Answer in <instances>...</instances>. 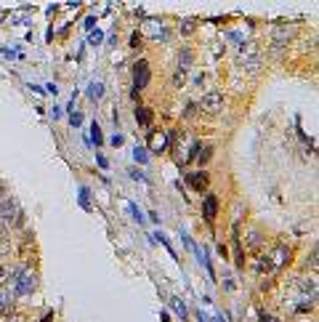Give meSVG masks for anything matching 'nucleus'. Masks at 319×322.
<instances>
[{"label": "nucleus", "instance_id": "1", "mask_svg": "<svg viewBox=\"0 0 319 322\" xmlns=\"http://www.w3.org/2000/svg\"><path fill=\"white\" fill-rule=\"evenodd\" d=\"M0 224H3L5 229H19L24 226V211H21V205L16 197L5 195L3 200H0Z\"/></svg>", "mask_w": 319, "mask_h": 322}, {"label": "nucleus", "instance_id": "29", "mask_svg": "<svg viewBox=\"0 0 319 322\" xmlns=\"http://www.w3.org/2000/svg\"><path fill=\"white\" fill-rule=\"evenodd\" d=\"M5 234H8V229H5L3 224H0V242H3V240H5Z\"/></svg>", "mask_w": 319, "mask_h": 322}, {"label": "nucleus", "instance_id": "15", "mask_svg": "<svg viewBox=\"0 0 319 322\" xmlns=\"http://www.w3.org/2000/svg\"><path fill=\"white\" fill-rule=\"evenodd\" d=\"M170 306H173L176 314H181V322H186V317H189V314H186V306H184L181 298H170Z\"/></svg>", "mask_w": 319, "mask_h": 322}, {"label": "nucleus", "instance_id": "22", "mask_svg": "<svg viewBox=\"0 0 319 322\" xmlns=\"http://www.w3.org/2000/svg\"><path fill=\"white\" fill-rule=\"evenodd\" d=\"M184 117H197V104H186V109H184Z\"/></svg>", "mask_w": 319, "mask_h": 322}, {"label": "nucleus", "instance_id": "3", "mask_svg": "<svg viewBox=\"0 0 319 322\" xmlns=\"http://www.w3.org/2000/svg\"><path fill=\"white\" fill-rule=\"evenodd\" d=\"M200 107H202L208 114H218V112L223 109V94H221V91H215V88H210L208 94L202 96Z\"/></svg>", "mask_w": 319, "mask_h": 322}, {"label": "nucleus", "instance_id": "31", "mask_svg": "<svg viewBox=\"0 0 319 322\" xmlns=\"http://www.w3.org/2000/svg\"><path fill=\"white\" fill-rule=\"evenodd\" d=\"M3 197H5V184L0 181V200H3Z\"/></svg>", "mask_w": 319, "mask_h": 322}, {"label": "nucleus", "instance_id": "9", "mask_svg": "<svg viewBox=\"0 0 319 322\" xmlns=\"http://www.w3.org/2000/svg\"><path fill=\"white\" fill-rule=\"evenodd\" d=\"M152 120H154V112L149 109V107H138V109H136V122H138V125L149 128Z\"/></svg>", "mask_w": 319, "mask_h": 322}, {"label": "nucleus", "instance_id": "6", "mask_svg": "<svg viewBox=\"0 0 319 322\" xmlns=\"http://www.w3.org/2000/svg\"><path fill=\"white\" fill-rule=\"evenodd\" d=\"M165 149H168V131H152L149 152H165Z\"/></svg>", "mask_w": 319, "mask_h": 322}, {"label": "nucleus", "instance_id": "16", "mask_svg": "<svg viewBox=\"0 0 319 322\" xmlns=\"http://www.w3.org/2000/svg\"><path fill=\"white\" fill-rule=\"evenodd\" d=\"M301 290H303V293H311V296H314V293H317V280H314V277L303 280V282H301Z\"/></svg>", "mask_w": 319, "mask_h": 322}, {"label": "nucleus", "instance_id": "25", "mask_svg": "<svg viewBox=\"0 0 319 322\" xmlns=\"http://www.w3.org/2000/svg\"><path fill=\"white\" fill-rule=\"evenodd\" d=\"M53 320H56V317H53V312H45L40 322H53Z\"/></svg>", "mask_w": 319, "mask_h": 322}, {"label": "nucleus", "instance_id": "26", "mask_svg": "<svg viewBox=\"0 0 319 322\" xmlns=\"http://www.w3.org/2000/svg\"><path fill=\"white\" fill-rule=\"evenodd\" d=\"M261 322H279V320L271 317V314H261Z\"/></svg>", "mask_w": 319, "mask_h": 322}, {"label": "nucleus", "instance_id": "23", "mask_svg": "<svg viewBox=\"0 0 319 322\" xmlns=\"http://www.w3.org/2000/svg\"><path fill=\"white\" fill-rule=\"evenodd\" d=\"M181 32H184V35H189V32H194V19H186V21H184Z\"/></svg>", "mask_w": 319, "mask_h": 322}, {"label": "nucleus", "instance_id": "20", "mask_svg": "<svg viewBox=\"0 0 319 322\" xmlns=\"http://www.w3.org/2000/svg\"><path fill=\"white\" fill-rule=\"evenodd\" d=\"M133 157H136V163H141V165L146 163V160H149V155H146L144 147H136V149H133Z\"/></svg>", "mask_w": 319, "mask_h": 322}, {"label": "nucleus", "instance_id": "8", "mask_svg": "<svg viewBox=\"0 0 319 322\" xmlns=\"http://www.w3.org/2000/svg\"><path fill=\"white\" fill-rule=\"evenodd\" d=\"M189 184H192L197 192H205V189H208V173H205V171L189 173Z\"/></svg>", "mask_w": 319, "mask_h": 322}, {"label": "nucleus", "instance_id": "17", "mask_svg": "<svg viewBox=\"0 0 319 322\" xmlns=\"http://www.w3.org/2000/svg\"><path fill=\"white\" fill-rule=\"evenodd\" d=\"M88 94H91V99H96V102H99V99L104 96V86H101V83H91V91H88Z\"/></svg>", "mask_w": 319, "mask_h": 322}, {"label": "nucleus", "instance_id": "28", "mask_svg": "<svg viewBox=\"0 0 319 322\" xmlns=\"http://www.w3.org/2000/svg\"><path fill=\"white\" fill-rule=\"evenodd\" d=\"M91 43H93V45H99V43H101V32H96V35H91Z\"/></svg>", "mask_w": 319, "mask_h": 322}, {"label": "nucleus", "instance_id": "4", "mask_svg": "<svg viewBox=\"0 0 319 322\" xmlns=\"http://www.w3.org/2000/svg\"><path fill=\"white\" fill-rule=\"evenodd\" d=\"M239 64H247L250 70H258L261 61H258V48H255V43H245L242 48H239Z\"/></svg>", "mask_w": 319, "mask_h": 322}, {"label": "nucleus", "instance_id": "2", "mask_svg": "<svg viewBox=\"0 0 319 322\" xmlns=\"http://www.w3.org/2000/svg\"><path fill=\"white\" fill-rule=\"evenodd\" d=\"M149 80H152L149 61H146V59H138L136 64H133V86H136V91H144L146 86H149Z\"/></svg>", "mask_w": 319, "mask_h": 322}, {"label": "nucleus", "instance_id": "21", "mask_svg": "<svg viewBox=\"0 0 319 322\" xmlns=\"http://www.w3.org/2000/svg\"><path fill=\"white\" fill-rule=\"evenodd\" d=\"M184 80H186V70H176V75H173V86H176V88H181V86H184Z\"/></svg>", "mask_w": 319, "mask_h": 322}, {"label": "nucleus", "instance_id": "5", "mask_svg": "<svg viewBox=\"0 0 319 322\" xmlns=\"http://www.w3.org/2000/svg\"><path fill=\"white\" fill-rule=\"evenodd\" d=\"M266 258H269V264H271V272H274V269H279L282 264L290 261V248H287V245H277V248L271 250Z\"/></svg>", "mask_w": 319, "mask_h": 322}, {"label": "nucleus", "instance_id": "13", "mask_svg": "<svg viewBox=\"0 0 319 322\" xmlns=\"http://www.w3.org/2000/svg\"><path fill=\"white\" fill-rule=\"evenodd\" d=\"M261 242H263L261 232H255V229H253V232L247 234V248H250V250H258V248H261Z\"/></svg>", "mask_w": 319, "mask_h": 322}, {"label": "nucleus", "instance_id": "12", "mask_svg": "<svg viewBox=\"0 0 319 322\" xmlns=\"http://www.w3.org/2000/svg\"><path fill=\"white\" fill-rule=\"evenodd\" d=\"M192 51L189 48H184L181 51V56H178V70H189V67H192Z\"/></svg>", "mask_w": 319, "mask_h": 322}, {"label": "nucleus", "instance_id": "14", "mask_svg": "<svg viewBox=\"0 0 319 322\" xmlns=\"http://www.w3.org/2000/svg\"><path fill=\"white\" fill-rule=\"evenodd\" d=\"M253 269H255V274H266V272H271V264H269V258H266V256H261L258 261L253 264Z\"/></svg>", "mask_w": 319, "mask_h": 322}, {"label": "nucleus", "instance_id": "30", "mask_svg": "<svg viewBox=\"0 0 319 322\" xmlns=\"http://www.w3.org/2000/svg\"><path fill=\"white\" fill-rule=\"evenodd\" d=\"M5 282V269H3V264H0V285Z\"/></svg>", "mask_w": 319, "mask_h": 322}, {"label": "nucleus", "instance_id": "11", "mask_svg": "<svg viewBox=\"0 0 319 322\" xmlns=\"http://www.w3.org/2000/svg\"><path fill=\"white\" fill-rule=\"evenodd\" d=\"M210 157H213V147H197V155H194V160H197L200 165H205Z\"/></svg>", "mask_w": 319, "mask_h": 322}, {"label": "nucleus", "instance_id": "19", "mask_svg": "<svg viewBox=\"0 0 319 322\" xmlns=\"http://www.w3.org/2000/svg\"><path fill=\"white\" fill-rule=\"evenodd\" d=\"M5 322H27V314H21V312H8V314H5Z\"/></svg>", "mask_w": 319, "mask_h": 322}, {"label": "nucleus", "instance_id": "24", "mask_svg": "<svg viewBox=\"0 0 319 322\" xmlns=\"http://www.w3.org/2000/svg\"><path fill=\"white\" fill-rule=\"evenodd\" d=\"M130 48H141V35H138V32L130 35Z\"/></svg>", "mask_w": 319, "mask_h": 322}, {"label": "nucleus", "instance_id": "18", "mask_svg": "<svg viewBox=\"0 0 319 322\" xmlns=\"http://www.w3.org/2000/svg\"><path fill=\"white\" fill-rule=\"evenodd\" d=\"M91 139L96 141V147H99V144H104V136H101V128L96 125V122L91 125Z\"/></svg>", "mask_w": 319, "mask_h": 322}, {"label": "nucleus", "instance_id": "27", "mask_svg": "<svg viewBox=\"0 0 319 322\" xmlns=\"http://www.w3.org/2000/svg\"><path fill=\"white\" fill-rule=\"evenodd\" d=\"M96 163H99L101 168H106V157H104V155H96Z\"/></svg>", "mask_w": 319, "mask_h": 322}, {"label": "nucleus", "instance_id": "10", "mask_svg": "<svg viewBox=\"0 0 319 322\" xmlns=\"http://www.w3.org/2000/svg\"><path fill=\"white\" fill-rule=\"evenodd\" d=\"M290 35H293V27L279 24V27L274 29V45H285L287 40H290Z\"/></svg>", "mask_w": 319, "mask_h": 322}, {"label": "nucleus", "instance_id": "7", "mask_svg": "<svg viewBox=\"0 0 319 322\" xmlns=\"http://www.w3.org/2000/svg\"><path fill=\"white\" fill-rule=\"evenodd\" d=\"M202 216H205V221H213L218 216V200H215V195H205V200H202Z\"/></svg>", "mask_w": 319, "mask_h": 322}]
</instances>
